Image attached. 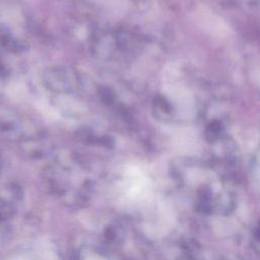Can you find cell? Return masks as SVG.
Wrapping results in <instances>:
<instances>
[]
</instances>
